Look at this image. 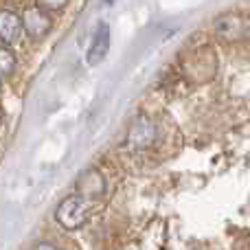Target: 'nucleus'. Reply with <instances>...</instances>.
<instances>
[{
	"mask_svg": "<svg viewBox=\"0 0 250 250\" xmlns=\"http://www.w3.org/2000/svg\"><path fill=\"white\" fill-rule=\"evenodd\" d=\"M92 200L90 198H86L83 193H70V195H66L64 200H62L60 204H57V208H55V220H57V224L62 226V229H66V230H77V229H82L83 224H86V220H88V215H90V211H92Z\"/></svg>",
	"mask_w": 250,
	"mask_h": 250,
	"instance_id": "obj_1",
	"label": "nucleus"
},
{
	"mask_svg": "<svg viewBox=\"0 0 250 250\" xmlns=\"http://www.w3.org/2000/svg\"><path fill=\"white\" fill-rule=\"evenodd\" d=\"M156 136H158V129H156V123L151 121L147 114H138L134 119L132 127L127 132V138H125V147L129 151H141L147 149V147L154 145Z\"/></svg>",
	"mask_w": 250,
	"mask_h": 250,
	"instance_id": "obj_2",
	"label": "nucleus"
},
{
	"mask_svg": "<svg viewBox=\"0 0 250 250\" xmlns=\"http://www.w3.org/2000/svg\"><path fill=\"white\" fill-rule=\"evenodd\" d=\"M213 29H215V35L222 42H239L248 33L246 18L239 16V13H224V16H220L215 20V24H213Z\"/></svg>",
	"mask_w": 250,
	"mask_h": 250,
	"instance_id": "obj_3",
	"label": "nucleus"
},
{
	"mask_svg": "<svg viewBox=\"0 0 250 250\" xmlns=\"http://www.w3.org/2000/svg\"><path fill=\"white\" fill-rule=\"evenodd\" d=\"M22 26H24L26 35L33 40H42L51 31V18L46 16V11L40 7H29L22 16Z\"/></svg>",
	"mask_w": 250,
	"mask_h": 250,
	"instance_id": "obj_4",
	"label": "nucleus"
},
{
	"mask_svg": "<svg viewBox=\"0 0 250 250\" xmlns=\"http://www.w3.org/2000/svg\"><path fill=\"white\" fill-rule=\"evenodd\" d=\"M22 31H24V26H22V16H18L11 9H2V11H0V42L13 44L20 38Z\"/></svg>",
	"mask_w": 250,
	"mask_h": 250,
	"instance_id": "obj_5",
	"label": "nucleus"
},
{
	"mask_svg": "<svg viewBox=\"0 0 250 250\" xmlns=\"http://www.w3.org/2000/svg\"><path fill=\"white\" fill-rule=\"evenodd\" d=\"M108 51H110V26L105 24V22H101L95 38H92L90 48H88V57H86L88 64L95 66V64H99V62H104Z\"/></svg>",
	"mask_w": 250,
	"mask_h": 250,
	"instance_id": "obj_6",
	"label": "nucleus"
},
{
	"mask_svg": "<svg viewBox=\"0 0 250 250\" xmlns=\"http://www.w3.org/2000/svg\"><path fill=\"white\" fill-rule=\"evenodd\" d=\"M104 191H105L104 176H101L97 169H90V171H86L82 178H79V193L90 198L92 202H97V200L104 195Z\"/></svg>",
	"mask_w": 250,
	"mask_h": 250,
	"instance_id": "obj_7",
	"label": "nucleus"
},
{
	"mask_svg": "<svg viewBox=\"0 0 250 250\" xmlns=\"http://www.w3.org/2000/svg\"><path fill=\"white\" fill-rule=\"evenodd\" d=\"M16 68V57L9 48L0 46V77H9Z\"/></svg>",
	"mask_w": 250,
	"mask_h": 250,
	"instance_id": "obj_8",
	"label": "nucleus"
},
{
	"mask_svg": "<svg viewBox=\"0 0 250 250\" xmlns=\"http://www.w3.org/2000/svg\"><path fill=\"white\" fill-rule=\"evenodd\" d=\"M40 9L44 11H62V9L68 4V0H35Z\"/></svg>",
	"mask_w": 250,
	"mask_h": 250,
	"instance_id": "obj_9",
	"label": "nucleus"
},
{
	"mask_svg": "<svg viewBox=\"0 0 250 250\" xmlns=\"http://www.w3.org/2000/svg\"><path fill=\"white\" fill-rule=\"evenodd\" d=\"M33 250H60V248H57V246H53L51 242H40V244H38V246H35Z\"/></svg>",
	"mask_w": 250,
	"mask_h": 250,
	"instance_id": "obj_10",
	"label": "nucleus"
},
{
	"mask_svg": "<svg viewBox=\"0 0 250 250\" xmlns=\"http://www.w3.org/2000/svg\"><path fill=\"white\" fill-rule=\"evenodd\" d=\"M0 125H2V112H0Z\"/></svg>",
	"mask_w": 250,
	"mask_h": 250,
	"instance_id": "obj_11",
	"label": "nucleus"
}]
</instances>
